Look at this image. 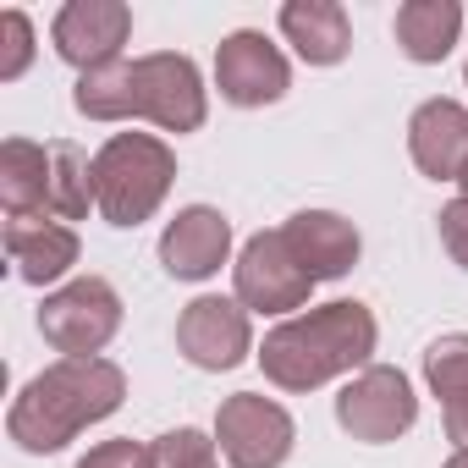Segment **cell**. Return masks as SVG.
Here are the masks:
<instances>
[{"label": "cell", "mask_w": 468, "mask_h": 468, "mask_svg": "<svg viewBox=\"0 0 468 468\" xmlns=\"http://www.w3.org/2000/svg\"><path fill=\"white\" fill-rule=\"evenodd\" d=\"M72 105L89 122H154L160 133H198L209 105H204V78L187 56L154 50L138 61H116L100 72H83L72 89Z\"/></svg>", "instance_id": "cell-1"}, {"label": "cell", "mask_w": 468, "mask_h": 468, "mask_svg": "<svg viewBox=\"0 0 468 468\" xmlns=\"http://www.w3.org/2000/svg\"><path fill=\"white\" fill-rule=\"evenodd\" d=\"M122 397H127L122 364H111V358H56L50 369H39L17 391V402L6 413V435L23 452L50 457L67 441H78L89 424L111 419L122 408Z\"/></svg>", "instance_id": "cell-2"}, {"label": "cell", "mask_w": 468, "mask_h": 468, "mask_svg": "<svg viewBox=\"0 0 468 468\" xmlns=\"http://www.w3.org/2000/svg\"><path fill=\"white\" fill-rule=\"evenodd\" d=\"M375 342H380L375 314L353 298H336V303H320L309 314L282 320L260 347V369L282 391H314L336 375L369 369Z\"/></svg>", "instance_id": "cell-3"}, {"label": "cell", "mask_w": 468, "mask_h": 468, "mask_svg": "<svg viewBox=\"0 0 468 468\" xmlns=\"http://www.w3.org/2000/svg\"><path fill=\"white\" fill-rule=\"evenodd\" d=\"M176 182V154L154 133H116L94 154V198L111 226H144Z\"/></svg>", "instance_id": "cell-4"}, {"label": "cell", "mask_w": 468, "mask_h": 468, "mask_svg": "<svg viewBox=\"0 0 468 468\" xmlns=\"http://www.w3.org/2000/svg\"><path fill=\"white\" fill-rule=\"evenodd\" d=\"M39 331L61 358H100V347L122 331V292L105 276H78L39 303Z\"/></svg>", "instance_id": "cell-5"}, {"label": "cell", "mask_w": 468, "mask_h": 468, "mask_svg": "<svg viewBox=\"0 0 468 468\" xmlns=\"http://www.w3.org/2000/svg\"><path fill=\"white\" fill-rule=\"evenodd\" d=\"M231 287H238V303L254 314H292L309 303L314 276L303 271V260L287 243V231L276 226V231H254L243 243L238 265H231Z\"/></svg>", "instance_id": "cell-6"}, {"label": "cell", "mask_w": 468, "mask_h": 468, "mask_svg": "<svg viewBox=\"0 0 468 468\" xmlns=\"http://www.w3.org/2000/svg\"><path fill=\"white\" fill-rule=\"evenodd\" d=\"M215 441H220V457L231 468H282L292 457L298 424H292V413L276 397L238 391V397H226L220 413H215Z\"/></svg>", "instance_id": "cell-7"}, {"label": "cell", "mask_w": 468, "mask_h": 468, "mask_svg": "<svg viewBox=\"0 0 468 468\" xmlns=\"http://www.w3.org/2000/svg\"><path fill=\"white\" fill-rule=\"evenodd\" d=\"M413 419H419V397H413L408 375L391 369V364H369V369H358V375L336 391V424H342L353 441L386 446V441L408 435Z\"/></svg>", "instance_id": "cell-8"}, {"label": "cell", "mask_w": 468, "mask_h": 468, "mask_svg": "<svg viewBox=\"0 0 468 468\" xmlns=\"http://www.w3.org/2000/svg\"><path fill=\"white\" fill-rule=\"evenodd\" d=\"M215 89H220L226 105L260 111V105H276L292 89V67L265 34L238 28V34H226L220 50H215Z\"/></svg>", "instance_id": "cell-9"}, {"label": "cell", "mask_w": 468, "mask_h": 468, "mask_svg": "<svg viewBox=\"0 0 468 468\" xmlns=\"http://www.w3.org/2000/svg\"><path fill=\"white\" fill-rule=\"evenodd\" d=\"M176 347L193 369H238L254 353V325L238 298H193L176 314Z\"/></svg>", "instance_id": "cell-10"}, {"label": "cell", "mask_w": 468, "mask_h": 468, "mask_svg": "<svg viewBox=\"0 0 468 468\" xmlns=\"http://www.w3.org/2000/svg\"><path fill=\"white\" fill-rule=\"evenodd\" d=\"M56 56L78 72H100L122 61V45L133 39V6L122 0H67L56 12Z\"/></svg>", "instance_id": "cell-11"}, {"label": "cell", "mask_w": 468, "mask_h": 468, "mask_svg": "<svg viewBox=\"0 0 468 468\" xmlns=\"http://www.w3.org/2000/svg\"><path fill=\"white\" fill-rule=\"evenodd\" d=\"M231 254V220L209 204L176 209V220L160 231V265L176 282H209Z\"/></svg>", "instance_id": "cell-12"}, {"label": "cell", "mask_w": 468, "mask_h": 468, "mask_svg": "<svg viewBox=\"0 0 468 468\" xmlns=\"http://www.w3.org/2000/svg\"><path fill=\"white\" fill-rule=\"evenodd\" d=\"M408 154L430 182H457L468 165V105L424 100L408 116Z\"/></svg>", "instance_id": "cell-13"}, {"label": "cell", "mask_w": 468, "mask_h": 468, "mask_svg": "<svg viewBox=\"0 0 468 468\" xmlns=\"http://www.w3.org/2000/svg\"><path fill=\"white\" fill-rule=\"evenodd\" d=\"M6 254L28 287H50L78 265V231L50 215H6Z\"/></svg>", "instance_id": "cell-14"}, {"label": "cell", "mask_w": 468, "mask_h": 468, "mask_svg": "<svg viewBox=\"0 0 468 468\" xmlns=\"http://www.w3.org/2000/svg\"><path fill=\"white\" fill-rule=\"evenodd\" d=\"M287 243H292V254L303 260V271L314 276V282H336V276H347L353 265H358V226L347 220V215H336V209H298L287 226Z\"/></svg>", "instance_id": "cell-15"}, {"label": "cell", "mask_w": 468, "mask_h": 468, "mask_svg": "<svg viewBox=\"0 0 468 468\" xmlns=\"http://www.w3.org/2000/svg\"><path fill=\"white\" fill-rule=\"evenodd\" d=\"M282 34L309 67H336L353 50V17H347L342 0H287Z\"/></svg>", "instance_id": "cell-16"}, {"label": "cell", "mask_w": 468, "mask_h": 468, "mask_svg": "<svg viewBox=\"0 0 468 468\" xmlns=\"http://www.w3.org/2000/svg\"><path fill=\"white\" fill-rule=\"evenodd\" d=\"M457 34H463V6L457 0H402L397 6V45L419 67L446 61Z\"/></svg>", "instance_id": "cell-17"}, {"label": "cell", "mask_w": 468, "mask_h": 468, "mask_svg": "<svg viewBox=\"0 0 468 468\" xmlns=\"http://www.w3.org/2000/svg\"><path fill=\"white\" fill-rule=\"evenodd\" d=\"M0 204H6V215L50 209V144H34V138L0 144Z\"/></svg>", "instance_id": "cell-18"}, {"label": "cell", "mask_w": 468, "mask_h": 468, "mask_svg": "<svg viewBox=\"0 0 468 468\" xmlns=\"http://www.w3.org/2000/svg\"><path fill=\"white\" fill-rule=\"evenodd\" d=\"M89 209H100V198H94V160L78 149V144H67V138H56L50 144V220H83Z\"/></svg>", "instance_id": "cell-19"}, {"label": "cell", "mask_w": 468, "mask_h": 468, "mask_svg": "<svg viewBox=\"0 0 468 468\" xmlns=\"http://www.w3.org/2000/svg\"><path fill=\"white\" fill-rule=\"evenodd\" d=\"M424 380L441 402L468 397V331H446L424 347Z\"/></svg>", "instance_id": "cell-20"}, {"label": "cell", "mask_w": 468, "mask_h": 468, "mask_svg": "<svg viewBox=\"0 0 468 468\" xmlns=\"http://www.w3.org/2000/svg\"><path fill=\"white\" fill-rule=\"evenodd\" d=\"M149 468H220V457L204 430L182 424V430H165L160 441H149Z\"/></svg>", "instance_id": "cell-21"}, {"label": "cell", "mask_w": 468, "mask_h": 468, "mask_svg": "<svg viewBox=\"0 0 468 468\" xmlns=\"http://www.w3.org/2000/svg\"><path fill=\"white\" fill-rule=\"evenodd\" d=\"M34 61V23L12 6L0 12V83H17Z\"/></svg>", "instance_id": "cell-22"}, {"label": "cell", "mask_w": 468, "mask_h": 468, "mask_svg": "<svg viewBox=\"0 0 468 468\" xmlns=\"http://www.w3.org/2000/svg\"><path fill=\"white\" fill-rule=\"evenodd\" d=\"M78 468H149V446L133 435L100 441V446H89V457H78Z\"/></svg>", "instance_id": "cell-23"}, {"label": "cell", "mask_w": 468, "mask_h": 468, "mask_svg": "<svg viewBox=\"0 0 468 468\" xmlns=\"http://www.w3.org/2000/svg\"><path fill=\"white\" fill-rule=\"evenodd\" d=\"M441 249L452 254V265L468 271V198H452L441 209Z\"/></svg>", "instance_id": "cell-24"}, {"label": "cell", "mask_w": 468, "mask_h": 468, "mask_svg": "<svg viewBox=\"0 0 468 468\" xmlns=\"http://www.w3.org/2000/svg\"><path fill=\"white\" fill-rule=\"evenodd\" d=\"M441 419H446V441H452L457 452H468V397H452Z\"/></svg>", "instance_id": "cell-25"}, {"label": "cell", "mask_w": 468, "mask_h": 468, "mask_svg": "<svg viewBox=\"0 0 468 468\" xmlns=\"http://www.w3.org/2000/svg\"><path fill=\"white\" fill-rule=\"evenodd\" d=\"M441 468H468V452H452V457H446Z\"/></svg>", "instance_id": "cell-26"}, {"label": "cell", "mask_w": 468, "mask_h": 468, "mask_svg": "<svg viewBox=\"0 0 468 468\" xmlns=\"http://www.w3.org/2000/svg\"><path fill=\"white\" fill-rule=\"evenodd\" d=\"M457 187H463V198H468V165H463V176H457Z\"/></svg>", "instance_id": "cell-27"}, {"label": "cell", "mask_w": 468, "mask_h": 468, "mask_svg": "<svg viewBox=\"0 0 468 468\" xmlns=\"http://www.w3.org/2000/svg\"><path fill=\"white\" fill-rule=\"evenodd\" d=\"M463 83H468V67H463Z\"/></svg>", "instance_id": "cell-28"}]
</instances>
